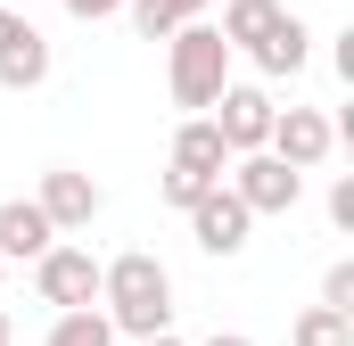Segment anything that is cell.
I'll use <instances>...</instances> for the list:
<instances>
[{"mask_svg": "<svg viewBox=\"0 0 354 346\" xmlns=\"http://www.w3.org/2000/svg\"><path fill=\"white\" fill-rule=\"evenodd\" d=\"M99 313L115 322V338H149V330H174V272L132 248V256L99 264Z\"/></svg>", "mask_w": 354, "mask_h": 346, "instance_id": "6da1fadb", "label": "cell"}, {"mask_svg": "<svg viewBox=\"0 0 354 346\" xmlns=\"http://www.w3.org/2000/svg\"><path fill=\"white\" fill-rule=\"evenodd\" d=\"M223 83H231V42H223V33H214L206 17L174 25V33H165V91H174V107L206 116Z\"/></svg>", "mask_w": 354, "mask_h": 346, "instance_id": "7a4b0ae2", "label": "cell"}, {"mask_svg": "<svg viewBox=\"0 0 354 346\" xmlns=\"http://www.w3.org/2000/svg\"><path fill=\"white\" fill-rule=\"evenodd\" d=\"M231 190H239V206L248 215H297V198H305V173L280 165L272 149H248V157H231V173H223Z\"/></svg>", "mask_w": 354, "mask_h": 346, "instance_id": "3957f363", "label": "cell"}, {"mask_svg": "<svg viewBox=\"0 0 354 346\" xmlns=\"http://www.w3.org/2000/svg\"><path fill=\"white\" fill-rule=\"evenodd\" d=\"M264 149L280 157V165H297V173H322V165H330V149H338V124H330L322 107H272Z\"/></svg>", "mask_w": 354, "mask_h": 346, "instance_id": "277c9868", "label": "cell"}, {"mask_svg": "<svg viewBox=\"0 0 354 346\" xmlns=\"http://www.w3.org/2000/svg\"><path fill=\"white\" fill-rule=\"evenodd\" d=\"M181 215H189V239H198L206 256H239V248H248V231H256V215L239 206V190H231V181L198 190V198H189Z\"/></svg>", "mask_w": 354, "mask_h": 346, "instance_id": "5b68a950", "label": "cell"}, {"mask_svg": "<svg viewBox=\"0 0 354 346\" xmlns=\"http://www.w3.org/2000/svg\"><path fill=\"white\" fill-rule=\"evenodd\" d=\"M33 289H41V305H99V256L91 248H66V239H50L41 256H33Z\"/></svg>", "mask_w": 354, "mask_h": 346, "instance_id": "8992f818", "label": "cell"}, {"mask_svg": "<svg viewBox=\"0 0 354 346\" xmlns=\"http://www.w3.org/2000/svg\"><path fill=\"white\" fill-rule=\"evenodd\" d=\"M50 33L25 17V8H0V91H41L50 83Z\"/></svg>", "mask_w": 354, "mask_h": 346, "instance_id": "52a82bcc", "label": "cell"}, {"mask_svg": "<svg viewBox=\"0 0 354 346\" xmlns=\"http://www.w3.org/2000/svg\"><path fill=\"white\" fill-rule=\"evenodd\" d=\"M206 116H214L223 149H231V157H248V149H264V132H272V91H264V83H223Z\"/></svg>", "mask_w": 354, "mask_h": 346, "instance_id": "ba28073f", "label": "cell"}, {"mask_svg": "<svg viewBox=\"0 0 354 346\" xmlns=\"http://www.w3.org/2000/svg\"><path fill=\"white\" fill-rule=\"evenodd\" d=\"M33 198H41V215H50L58 231H91V223H99V206H107V190H99L91 173H75V165H50Z\"/></svg>", "mask_w": 354, "mask_h": 346, "instance_id": "9c48e42d", "label": "cell"}, {"mask_svg": "<svg viewBox=\"0 0 354 346\" xmlns=\"http://www.w3.org/2000/svg\"><path fill=\"white\" fill-rule=\"evenodd\" d=\"M58 239V223L41 215V198H0V264H33Z\"/></svg>", "mask_w": 354, "mask_h": 346, "instance_id": "30bf717a", "label": "cell"}, {"mask_svg": "<svg viewBox=\"0 0 354 346\" xmlns=\"http://www.w3.org/2000/svg\"><path fill=\"white\" fill-rule=\"evenodd\" d=\"M174 165H181V173H198V181H223V173H231V149H223L214 116H181V132H174Z\"/></svg>", "mask_w": 354, "mask_h": 346, "instance_id": "8fae6325", "label": "cell"}, {"mask_svg": "<svg viewBox=\"0 0 354 346\" xmlns=\"http://www.w3.org/2000/svg\"><path fill=\"white\" fill-rule=\"evenodd\" d=\"M280 17H288L280 0H231L214 33L231 42V58H256V50H264V42H272V25H280Z\"/></svg>", "mask_w": 354, "mask_h": 346, "instance_id": "7c38bea8", "label": "cell"}, {"mask_svg": "<svg viewBox=\"0 0 354 346\" xmlns=\"http://www.w3.org/2000/svg\"><path fill=\"white\" fill-rule=\"evenodd\" d=\"M305 58H313V33H305V17L288 8V17L272 25V42L256 50V75H272V83H288V75H305Z\"/></svg>", "mask_w": 354, "mask_h": 346, "instance_id": "4fadbf2b", "label": "cell"}, {"mask_svg": "<svg viewBox=\"0 0 354 346\" xmlns=\"http://www.w3.org/2000/svg\"><path fill=\"white\" fill-rule=\"evenodd\" d=\"M124 17H132V33H140V42H165L174 25L206 17V0H124Z\"/></svg>", "mask_w": 354, "mask_h": 346, "instance_id": "5bb4252c", "label": "cell"}, {"mask_svg": "<svg viewBox=\"0 0 354 346\" xmlns=\"http://www.w3.org/2000/svg\"><path fill=\"white\" fill-rule=\"evenodd\" d=\"M41 346H115V322L99 313V305H66L58 322H50V338Z\"/></svg>", "mask_w": 354, "mask_h": 346, "instance_id": "9a60e30c", "label": "cell"}, {"mask_svg": "<svg viewBox=\"0 0 354 346\" xmlns=\"http://www.w3.org/2000/svg\"><path fill=\"white\" fill-rule=\"evenodd\" d=\"M288 346H354V313H338V305H305L297 330H288Z\"/></svg>", "mask_w": 354, "mask_h": 346, "instance_id": "2e32d148", "label": "cell"}, {"mask_svg": "<svg viewBox=\"0 0 354 346\" xmlns=\"http://www.w3.org/2000/svg\"><path fill=\"white\" fill-rule=\"evenodd\" d=\"M322 305L354 313V264H330V272H322Z\"/></svg>", "mask_w": 354, "mask_h": 346, "instance_id": "e0dca14e", "label": "cell"}, {"mask_svg": "<svg viewBox=\"0 0 354 346\" xmlns=\"http://www.w3.org/2000/svg\"><path fill=\"white\" fill-rule=\"evenodd\" d=\"M157 190H165V206H189V198H198V190H214V181H198V173L165 165V181H157Z\"/></svg>", "mask_w": 354, "mask_h": 346, "instance_id": "ac0fdd59", "label": "cell"}, {"mask_svg": "<svg viewBox=\"0 0 354 346\" xmlns=\"http://www.w3.org/2000/svg\"><path fill=\"white\" fill-rule=\"evenodd\" d=\"M330 223H338V231H354V173H338V181H330Z\"/></svg>", "mask_w": 354, "mask_h": 346, "instance_id": "d6986e66", "label": "cell"}, {"mask_svg": "<svg viewBox=\"0 0 354 346\" xmlns=\"http://www.w3.org/2000/svg\"><path fill=\"white\" fill-rule=\"evenodd\" d=\"M75 25H99V17H124V0H66Z\"/></svg>", "mask_w": 354, "mask_h": 346, "instance_id": "ffe728a7", "label": "cell"}, {"mask_svg": "<svg viewBox=\"0 0 354 346\" xmlns=\"http://www.w3.org/2000/svg\"><path fill=\"white\" fill-rule=\"evenodd\" d=\"M198 346H256L248 330H214V338H198Z\"/></svg>", "mask_w": 354, "mask_h": 346, "instance_id": "44dd1931", "label": "cell"}, {"mask_svg": "<svg viewBox=\"0 0 354 346\" xmlns=\"http://www.w3.org/2000/svg\"><path fill=\"white\" fill-rule=\"evenodd\" d=\"M132 346H181V338H174V330H149V338H132Z\"/></svg>", "mask_w": 354, "mask_h": 346, "instance_id": "7402d4cb", "label": "cell"}, {"mask_svg": "<svg viewBox=\"0 0 354 346\" xmlns=\"http://www.w3.org/2000/svg\"><path fill=\"white\" fill-rule=\"evenodd\" d=\"M8 338H17V322H8V313H0V346H8Z\"/></svg>", "mask_w": 354, "mask_h": 346, "instance_id": "603a6c76", "label": "cell"}, {"mask_svg": "<svg viewBox=\"0 0 354 346\" xmlns=\"http://www.w3.org/2000/svg\"><path fill=\"white\" fill-rule=\"evenodd\" d=\"M0 272H8V264H0Z\"/></svg>", "mask_w": 354, "mask_h": 346, "instance_id": "cb8c5ba5", "label": "cell"}]
</instances>
